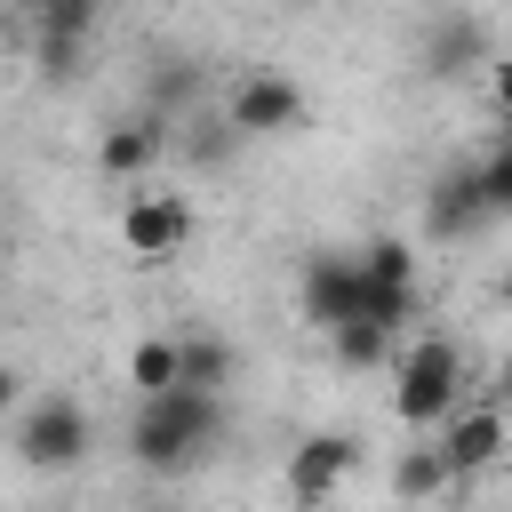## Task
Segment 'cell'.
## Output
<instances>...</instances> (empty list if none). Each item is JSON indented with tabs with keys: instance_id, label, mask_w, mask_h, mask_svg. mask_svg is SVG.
I'll return each instance as SVG.
<instances>
[{
	"instance_id": "1",
	"label": "cell",
	"mask_w": 512,
	"mask_h": 512,
	"mask_svg": "<svg viewBox=\"0 0 512 512\" xmlns=\"http://www.w3.org/2000/svg\"><path fill=\"white\" fill-rule=\"evenodd\" d=\"M224 440V400L208 392H160V400H136L128 416V464L152 472V480H176V472H200Z\"/></svg>"
},
{
	"instance_id": "2",
	"label": "cell",
	"mask_w": 512,
	"mask_h": 512,
	"mask_svg": "<svg viewBox=\"0 0 512 512\" xmlns=\"http://www.w3.org/2000/svg\"><path fill=\"white\" fill-rule=\"evenodd\" d=\"M392 408H400L408 432H440L464 408V344L440 336V328L416 336V344H400V360H392Z\"/></svg>"
},
{
	"instance_id": "3",
	"label": "cell",
	"mask_w": 512,
	"mask_h": 512,
	"mask_svg": "<svg viewBox=\"0 0 512 512\" xmlns=\"http://www.w3.org/2000/svg\"><path fill=\"white\" fill-rule=\"evenodd\" d=\"M368 296H376V288H368V272H360V248H312L304 272H296V312H304L320 336L368 320Z\"/></svg>"
},
{
	"instance_id": "4",
	"label": "cell",
	"mask_w": 512,
	"mask_h": 512,
	"mask_svg": "<svg viewBox=\"0 0 512 512\" xmlns=\"http://www.w3.org/2000/svg\"><path fill=\"white\" fill-rule=\"evenodd\" d=\"M88 448H96V416H88L72 392H40V400L16 416V464H24V472H72Z\"/></svg>"
},
{
	"instance_id": "5",
	"label": "cell",
	"mask_w": 512,
	"mask_h": 512,
	"mask_svg": "<svg viewBox=\"0 0 512 512\" xmlns=\"http://www.w3.org/2000/svg\"><path fill=\"white\" fill-rule=\"evenodd\" d=\"M352 464H360V440H352V432H304V440L288 448L280 488H288V504H296V512H320V504L352 480Z\"/></svg>"
},
{
	"instance_id": "6",
	"label": "cell",
	"mask_w": 512,
	"mask_h": 512,
	"mask_svg": "<svg viewBox=\"0 0 512 512\" xmlns=\"http://www.w3.org/2000/svg\"><path fill=\"white\" fill-rule=\"evenodd\" d=\"M432 448H440L448 480H472V472H488V464L512 448V416H504L496 400H464V408L432 432Z\"/></svg>"
},
{
	"instance_id": "7",
	"label": "cell",
	"mask_w": 512,
	"mask_h": 512,
	"mask_svg": "<svg viewBox=\"0 0 512 512\" xmlns=\"http://www.w3.org/2000/svg\"><path fill=\"white\" fill-rule=\"evenodd\" d=\"M224 128L232 136H296L304 128V88L288 72H248L224 96Z\"/></svg>"
},
{
	"instance_id": "8",
	"label": "cell",
	"mask_w": 512,
	"mask_h": 512,
	"mask_svg": "<svg viewBox=\"0 0 512 512\" xmlns=\"http://www.w3.org/2000/svg\"><path fill=\"white\" fill-rule=\"evenodd\" d=\"M184 240H192V200H184V192H128V208H120V248H128L136 264H168Z\"/></svg>"
},
{
	"instance_id": "9",
	"label": "cell",
	"mask_w": 512,
	"mask_h": 512,
	"mask_svg": "<svg viewBox=\"0 0 512 512\" xmlns=\"http://www.w3.org/2000/svg\"><path fill=\"white\" fill-rule=\"evenodd\" d=\"M488 224H496V208H488V192H480V168L432 176V192H424V232H432V240H472V232H488Z\"/></svg>"
},
{
	"instance_id": "10",
	"label": "cell",
	"mask_w": 512,
	"mask_h": 512,
	"mask_svg": "<svg viewBox=\"0 0 512 512\" xmlns=\"http://www.w3.org/2000/svg\"><path fill=\"white\" fill-rule=\"evenodd\" d=\"M160 152H168V120H152V112L104 120V136H96V168H104L112 184H136V176H152V168H160Z\"/></svg>"
},
{
	"instance_id": "11",
	"label": "cell",
	"mask_w": 512,
	"mask_h": 512,
	"mask_svg": "<svg viewBox=\"0 0 512 512\" xmlns=\"http://www.w3.org/2000/svg\"><path fill=\"white\" fill-rule=\"evenodd\" d=\"M176 376H184V392H208V400H224V384L240 376V352H232V336H216V328H184V336H176Z\"/></svg>"
},
{
	"instance_id": "12",
	"label": "cell",
	"mask_w": 512,
	"mask_h": 512,
	"mask_svg": "<svg viewBox=\"0 0 512 512\" xmlns=\"http://www.w3.org/2000/svg\"><path fill=\"white\" fill-rule=\"evenodd\" d=\"M464 64H496L488 24L480 16H432L424 24V72H464Z\"/></svg>"
},
{
	"instance_id": "13",
	"label": "cell",
	"mask_w": 512,
	"mask_h": 512,
	"mask_svg": "<svg viewBox=\"0 0 512 512\" xmlns=\"http://www.w3.org/2000/svg\"><path fill=\"white\" fill-rule=\"evenodd\" d=\"M328 352H336V368H392L400 360V336L384 320H352V328L328 336Z\"/></svg>"
},
{
	"instance_id": "14",
	"label": "cell",
	"mask_w": 512,
	"mask_h": 512,
	"mask_svg": "<svg viewBox=\"0 0 512 512\" xmlns=\"http://www.w3.org/2000/svg\"><path fill=\"white\" fill-rule=\"evenodd\" d=\"M128 384H136V400L176 392V384H184V376H176V336H136V344H128Z\"/></svg>"
},
{
	"instance_id": "15",
	"label": "cell",
	"mask_w": 512,
	"mask_h": 512,
	"mask_svg": "<svg viewBox=\"0 0 512 512\" xmlns=\"http://www.w3.org/2000/svg\"><path fill=\"white\" fill-rule=\"evenodd\" d=\"M200 88H208V80H200V64L160 56V64H152V104H144V112H152V120H176V112H192V104H200Z\"/></svg>"
},
{
	"instance_id": "16",
	"label": "cell",
	"mask_w": 512,
	"mask_h": 512,
	"mask_svg": "<svg viewBox=\"0 0 512 512\" xmlns=\"http://www.w3.org/2000/svg\"><path fill=\"white\" fill-rule=\"evenodd\" d=\"M448 488V464H440V448L424 440V448H400V464H392V496L400 504H432Z\"/></svg>"
},
{
	"instance_id": "17",
	"label": "cell",
	"mask_w": 512,
	"mask_h": 512,
	"mask_svg": "<svg viewBox=\"0 0 512 512\" xmlns=\"http://www.w3.org/2000/svg\"><path fill=\"white\" fill-rule=\"evenodd\" d=\"M96 32V8L88 0H40V16H32V40H64V48H80Z\"/></svg>"
},
{
	"instance_id": "18",
	"label": "cell",
	"mask_w": 512,
	"mask_h": 512,
	"mask_svg": "<svg viewBox=\"0 0 512 512\" xmlns=\"http://www.w3.org/2000/svg\"><path fill=\"white\" fill-rule=\"evenodd\" d=\"M360 272H368L376 288H416V248H408V240H368V248H360Z\"/></svg>"
},
{
	"instance_id": "19",
	"label": "cell",
	"mask_w": 512,
	"mask_h": 512,
	"mask_svg": "<svg viewBox=\"0 0 512 512\" xmlns=\"http://www.w3.org/2000/svg\"><path fill=\"white\" fill-rule=\"evenodd\" d=\"M480 192H488V208H496V216H512V120H504L496 152L480 160Z\"/></svg>"
},
{
	"instance_id": "20",
	"label": "cell",
	"mask_w": 512,
	"mask_h": 512,
	"mask_svg": "<svg viewBox=\"0 0 512 512\" xmlns=\"http://www.w3.org/2000/svg\"><path fill=\"white\" fill-rule=\"evenodd\" d=\"M32 64H40V80H48V88L80 80V48H64V40H32Z\"/></svg>"
},
{
	"instance_id": "21",
	"label": "cell",
	"mask_w": 512,
	"mask_h": 512,
	"mask_svg": "<svg viewBox=\"0 0 512 512\" xmlns=\"http://www.w3.org/2000/svg\"><path fill=\"white\" fill-rule=\"evenodd\" d=\"M488 96H496V112L512 120V56H496V64H488Z\"/></svg>"
},
{
	"instance_id": "22",
	"label": "cell",
	"mask_w": 512,
	"mask_h": 512,
	"mask_svg": "<svg viewBox=\"0 0 512 512\" xmlns=\"http://www.w3.org/2000/svg\"><path fill=\"white\" fill-rule=\"evenodd\" d=\"M488 400H496V408H504V416H512V352H504V360H496V384H488Z\"/></svg>"
},
{
	"instance_id": "23",
	"label": "cell",
	"mask_w": 512,
	"mask_h": 512,
	"mask_svg": "<svg viewBox=\"0 0 512 512\" xmlns=\"http://www.w3.org/2000/svg\"><path fill=\"white\" fill-rule=\"evenodd\" d=\"M16 400H24V376H16V368H8V360H0V416H8V408H16Z\"/></svg>"
},
{
	"instance_id": "24",
	"label": "cell",
	"mask_w": 512,
	"mask_h": 512,
	"mask_svg": "<svg viewBox=\"0 0 512 512\" xmlns=\"http://www.w3.org/2000/svg\"><path fill=\"white\" fill-rule=\"evenodd\" d=\"M136 512H176V504H136Z\"/></svg>"
},
{
	"instance_id": "25",
	"label": "cell",
	"mask_w": 512,
	"mask_h": 512,
	"mask_svg": "<svg viewBox=\"0 0 512 512\" xmlns=\"http://www.w3.org/2000/svg\"><path fill=\"white\" fill-rule=\"evenodd\" d=\"M504 312H512V272H504Z\"/></svg>"
},
{
	"instance_id": "26",
	"label": "cell",
	"mask_w": 512,
	"mask_h": 512,
	"mask_svg": "<svg viewBox=\"0 0 512 512\" xmlns=\"http://www.w3.org/2000/svg\"><path fill=\"white\" fill-rule=\"evenodd\" d=\"M0 264H8V256H0Z\"/></svg>"
}]
</instances>
